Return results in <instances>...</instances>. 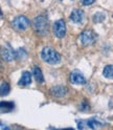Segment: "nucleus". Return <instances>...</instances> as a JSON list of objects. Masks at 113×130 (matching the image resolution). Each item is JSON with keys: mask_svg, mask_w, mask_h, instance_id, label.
<instances>
[{"mask_svg": "<svg viewBox=\"0 0 113 130\" xmlns=\"http://www.w3.org/2000/svg\"><path fill=\"white\" fill-rule=\"evenodd\" d=\"M41 58H42V60L44 62H46L48 64H51V65H55V64H58L61 61L60 54L56 51H54L53 48L49 47V46H46L42 50Z\"/></svg>", "mask_w": 113, "mask_h": 130, "instance_id": "1", "label": "nucleus"}, {"mask_svg": "<svg viewBox=\"0 0 113 130\" xmlns=\"http://www.w3.org/2000/svg\"><path fill=\"white\" fill-rule=\"evenodd\" d=\"M33 26L35 30L40 35H45L48 30V22L44 16H39L33 21Z\"/></svg>", "mask_w": 113, "mask_h": 130, "instance_id": "2", "label": "nucleus"}, {"mask_svg": "<svg viewBox=\"0 0 113 130\" xmlns=\"http://www.w3.org/2000/svg\"><path fill=\"white\" fill-rule=\"evenodd\" d=\"M96 39H98V35L91 29H86L80 35V41L85 46L93 44L96 41Z\"/></svg>", "mask_w": 113, "mask_h": 130, "instance_id": "3", "label": "nucleus"}, {"mask_svg": "<svg viewBox=\"0 0 113 130\" xmlns=\"http://www.w3.org/2000/svg\"><path fill=\"white\" fill-rule=\"evenodd\" d=\"M12 25L16 30L21 31V30H24V29H26L28 27L29 20L25 17V16H18V17H16L13 20Z\"/></svg>", "mask_w": 113, "mask_h": 130, "instance_id": "4", "label": "nucleus"}, {"mask_svg": "<svg viewBox=\"0 0 113 130\" xmlns=\"http://www.w3.org/2000/svg\"><path fill=\"white\" fill-rule=\"evenodd\" d=\"M102 126V123L94 119L86 120V121H78V128L79 129H96Z\"/></svg>", "mask_w": 113, "mask_h": 130, "instance_id": "5", "label": "nucleus"}, {"mask_svg": "<svg viewBox=\"0 0 113 130\" xmlns=\"http://www.w3.org/2000/svg\"><path fill=\"white\" fill-rule=\"evenodd\" d=\"M53 32L58 38H63L66 35V24L64 20L60 19L53 23Z\"/></svg>", "mask_w": 113, "mask_h": 130, "instance_id": "6", "label": "nucleus"}, {"mask_svg": "<svg viewBox=\"0 0 113 130\" xmlns=\"http://www.w3.org/2000/svg\"><path fill=\"white\" fill-rule=\"evenodd\" d=\"M70 82L72 84L77 85H83L86 83V79L83 76L82 72H80L79 70H73L70 74Z\"/></svg>", "mask_w": 113, "mask_h": 130, "instance_id": "7", "label": "nucleus"}, {"mask_svg": "<svg viewBox=\"0 0 113 130\" xmlns=\"http://www.w3.org/2000/svg\"><path fill=\"white\" fill-rule=\"evenodd\" d=\"M1 55H2V58L4 60H6V61H12V60H14L16 58V57H17L16 52L13 51L11 47H2Z\"/></svg>", "mask_w": 113, "mask_h": 130, "instance_id": "8", "label": "nucleus"}, {"mask_svg": "<svg viewBox=\"0 0 113 130\" xmlns=\"http://www.w3.org/2000/svg\"><path fill=\"white\" fill-rule=\"evenodd\" d=\"M84 19V13L81 10H73L70 14V20L74 23H81Z\"/></svg>", "mask_w": 113, "mask_h": 130, "instance_id": "9", "label": "nucleus"}, {"mask_svg": "<svg viewBox=\"0 0 113 130\" xmlns=\"http://www.w3.org/2000/svg\"><path fill=\"white\" fill-rule=\"evenodd\" d=\"M31 82V75L29 71H23V74L20 78V81H19V85H22V86H26L28 84H30Z\"/></svg>", "mask_w": 113, "mask_h": 130, "instance_id": "10", "label": "nucleus"}, {"mask_svg": "<svg viewBox=\"0 0 113 130\" xmlns=\"http://www.w3.org/2000/svg\"><path fill=\"white\" fill-rule=\"evenodd\" d=\"M51 93H52V95H54L56 98H61L66 93V88L63 86L53 87V88H51Z\"/></svg>", "mask_w": 113, "mask_h": 130, "instance_id": "11", "label": "nucleus"}, {"mask_svg": "<svg viewBox=\"0 0 113 130\" xmlns=\"http://www.w3.org/2000/svg\"><path fill=\"white\" fill-rule=\"evenodd\" d=\"M103 75L107 79H113V65H107L103 69Z\"/></svg>", "mask_w": 113, "mask_h": 130, "instance_id": "12", "label": "nucleus"}, {"mask_svg": "<svg viewBox=\"0 0 113 130\" xmlns=\"http://www.w3.org/2000/svg\"><path fill=\"white\" fill-rule=\"evenodd\" d=\"M33 72H34V76H35L36 80L38 81L39 83H43V82H44V77H43V74H42L41 69H40L39 67L35 66V67H34Z\"/></svg>", "mask_w": 113, "mask_h": 130, "instance_id": "13", "label": "nucleus"}, {"mask_svg": "<svg viewBox=\"0 0 113 130\" xmlns=\"http://www.w3.org/2000/svg\"><path fill=\"white\" fill-rule=\"evenodd\" d=\"M1 112H6V111H11L14 108V103L13 102H1Z\"/></svg>", "mask_w": 113, "mask_h": 130, "instance_id": "14", "label": "nucleus"}, {"mask_svg": "<svg viewBox=\"0 0 113 130\" xmlns=\"http://www.w3.org/2000/svg\"><path fill=\"white\" fill-rule=\"evenodd\" d=\"M105 18H106V16H105L104 13H101V12L100 13H95L94 16H93V21L95 23H101V22H103L105 20Z\"/></svg>", "mask_w": 113, "mask_h": 130, "instance_id": "15", "label": "nucleus"}, {"mask_svg": "<svg viewBox=\"0 0 113 130\" xmlns=\"http://www.w3.org/2000/svg\"><path fill=\"white\" fill-rule=\"evenodd\" d=\"M9 92H10V85L7 84V83H4L3 82L1 84V95L4 96V95H6Z\"/></svg>", "mask_w": 113, "mask_h": 130, "instance_id": "16", "label": "nucleus"}, {"mask_svg": "<svg viewBox=\"0 0 113 130\" xmlns=\"http://www.w3.org/2000/svg\"><path fill=\"white\" fill-rule=\"evenodd\" d=\"M94 1H95V0H82V3H83V5H90Z\"/></svg>", "mask_w": 113, "mask_h": 130, "instance_id": "17", "label": "nucleus"}]
</instances>
